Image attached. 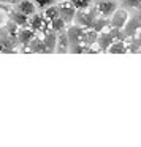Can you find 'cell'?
Masks as SVG:
<instances>
[{"label":"cell","instance_id":"cell-2","mask_svg":"<svg viewBox=\"0 0 141 147\" xmlns=\"http://www.w3.org/2000/svg\"><path fill=\"white\" fill-rule=\"evenodd\" d=\"M128 11L125 10V8H119L114 11V13L109 16V26H111V29H124V26L127 24L128 21Z\"/></svg>","mask_w":141,"mask_h":147},{"label":"cell","instance_id":"cell-17","mask_svg":"<svg viewBox=\"0 0 141 147\" xmlns=\"http://www.w3.org/2000/svg\"><path fill=\"white\" fill-rule=\"evenodd\" d=\"M68 2H70L76 10H86V8H89L90 3H92V0H68Z\"/></svg>","mask_w":141,"mask_h":147},{"label":"cell","instance_id":"cell-4","mask_svg":"<svg viewBox=\"0 0 141 147\" xmlns=\"http://www.w3.org/2000/svg\"><path fill=\"white\" fill-rule=\"evenodd\" d=\"M116 10H117V2H116V0H100L98 5H97L98 14L102 18H106V19H109V16H111Z\"/></svg>","mask_w":141,"mask_h":147},{"label":"cell","instance_id":"cell-9","mask_svg":"<svg viewBox=\"0 0 141 147\" xmlns=\"http://www.w3.org/2000/svg\"><path fill=\"white\" fill-rule=\"evenodd\" d=\"M43 43H45L48 52H54L56 51V46H57V32L49 29V32H46L45 38H43Z\"/></svg>","mask_w":141,"mask_h":147},{"label":"cell","instance_id":"cell-21","mask_svg":"<svg viewBox=\"0 0 141 147\" xmlns=\"http://www.w3.org/2000/svg\"><path fill=\"white\" fill-rule=\"evenodd\" d=\"M59 2H65V0H59Z\"/></svg>","mask_w":141,"mask_h":147},{"label":"cell","instance_id":"cell-19","mask_svg":"<svg viewBox=\"0 0 141 147\" xmlns=\"http://www.w3.org/2000/svg\"><path fill=\"white\" fill-rule=\"evenodd\" d=\"M122 3L127 8H138V5L141 3V0H122Z\"/></svg>","mask_w":141,"mask_h":147},{"label":"cell","instance_id":"cell-14","mask_svg":"<svg viewBox=\"0 0 141 147\" xmlns=\"http://www.w3.org/2000/svg\"><path fill=\"white\" fill-rule=\"evenodd\" d=\"M27 48H29L32 52H48V49H46V46H45V43H43V40H38L37 36L29 43V45H27Z\"/></svg>","mask_w":141,"mask_h":147},{"label":"cell","instance_id":"cell-16","mask_svg":"<svg viewBox=\"0 0 141 147\" xmlns=\"http://www.w3.org/2000/svg\"><path fill=\"white\" fill-rule=\"evenodd\" d=\"M65 26H67V24H65V21L62 19L60 16L51 21V30H54V32H57V33L62 32V30H65Z\"/></svg>","mask_w":141,"mask_h":147},{"label":"cell","instance_id":"cell-18","mask_svg":"<svg viewBox=\"0 0 141 147\" xmlns=\"http://www.w3.org/2000/svg\"><path fill=\"white\" fill-rule=\"evenodd\" d=\"M33 3H35L37 8H40V10H45V8H48L49 5L54 3V0H33Z\"/></svg>","mask_w":141,"mask_h":147},{"label":"cell","instance_id":"cell-6","mask_svg":"<svg viewBox=\"0 0 141 147\" xmlns=\"http://www.w3.org/2000/svg\"><path fill=\"white\" fill-rule=\"evenodd\" d=\"M46 18L45 16H40V14H37V13H33L32 16H30V19H29V26H30V29L33 30V32H37V30H46Z\"/></svg>","mask_w":141,"mask_h":147},{"label":"cell","instance_id":"cell-7","mask_svg":"<svg viewBox=\"0 0 141 147\" xmlns=\"http://www.w3.org/2000/svg\"><path fill=\"white\" fill-rule=\"evenodd\" d=\"M114 41L111 32H100L98 36H97V46L100 48V51H108V48L111 46V43Z\"/></svg>","mask_w":141,"mask_h":147},{"label":"cell","instance_id":"cell-3","mask_svg":"<svg viewBox=\"0 0 141 147\" xmlns=\"http://www.w3.org/2000/svg\"><path fill=\"white\" fill-rule=\"evenodd\" d=\"M75 14H76V8H75L68 0L60 2V5H59V16L65 21V24H71V22H73V21H75Z\"/></svg>","mask_w":141,"mask_h":147},{"label":"cell","instance_id":"cell-8","mask_svg":"<svg viewBox=\"0 0 141 147\" xmlns=\"http://www.w3.org/2000/svg\"><path fill=\"white\" fill-rule=\"evenodd\" d=\"M16 11L19 13H24L26 16H32L33 13H37V7L32 0H21L16 7Z\"/></svg>","mask_w":141,"mask_h":147},{"label":"cell","instance_id":"cell-15","mask_svg":"<svg viewBox=\"0 0 141 147\" xmlns=\"http://www.w3.org/2000/svg\"><path fill=\"white\" fill-rule=\"evenodd\" d=\"M45 18L51 22L52 19H56V18H59V7L57 5H49L48 8H45Z\"/></svg>","mask_w":141,"mask_h":147},{"label":"cell","instance_id":"cell-11","mask_svg":"<svg viewBox=\"0 0 141 147\" xmlns=\"http://www.w3.org/2000/svg\"><path fill=\"white\" fill-rule=\"evenodd\" d=\"M10 18H11V21H13L14 24H16L18 27H27L29 26V16H26L24 13H19V11H14V13H11L10 14Z\"/></svg>","mask_w":141,"mask_h":147},{"label":"cell","instance_id":"cell-20","mask_svg":"<svg viewBox=\"0 0 141 147\" xmlns=\"http://www.w3.org/2000/svg\"><path fill=\"white\" fill-rule=\"evenodd\" d=\"M136 38H138V41H140V45H141V29H140V32H138Z\"/></svg>","mask_w":141,"mask_h":147},{"label":"cell","instance_id":"cell-5","mask_svg":"<svg viewBox=\"0 0 141 147\" xmlns=\"http://www.w3.org/2000/svg\"><path fill=\"white\" fill-rule=\"evenodd\" d=\"M141 29V21L138 19V18H128L127 24L124 26V33L127 38H132V36H136L138 32H140Z\"/></svg>","mask_w":141,"mask_h":147},{"label":"cell","instance_id":"cell-10","mask_svg":"<svg viewBox=\"0 0 141 147\" xmlns=\"http://www.w3.org/2000/svg\"><path fill=\"white\" fill-rule=\"evenodd\" d=\"M33 38H35V32H33L32 29H26V27H22V29L18 32V40H19L24 46H27Z\"/></svg>","mask_w":141,"mask_h":147},{"label":"cell","instance_id":"cell-12","mask_svg":"<svg viewBox=\"0 0 141 147\" xmlns=\"http://www.w3.org/2000/svg\"><path fill=\"white\" fill-rule=\"evenodd\" d=\"M108 52H111V54H125L127 52V45L122 40H114L111 43V46L108 48Z\"/></svg>","mask_w":141,"mask_h":147},{"label":"cell","instance_id":"cell-1","mask_svg":"<svg viewBox=\"0 0 141 147\" xmlns=\"http://www.w3.org/2000/svg\"><path fill=\"white\" fill-rule=\"evenodd\" d=\"M87 10H89V8H86V10H76L73 22H76V26H81V27H84V29H92L95 16H94L92 11H87Z\"/></svg>","mask_w":141,"mask_h":147},{"label":"cell","instance_id":"cell-13","mask_svg":"<svg viewBox=\"0 0 141 147\" xmlns=\"http://www.w3.org/2000/svg\"><path fill=\"white\" fill-rule=\"evenodd\" d=\"M57 52H67L68 51V38H67V32L62 30L60 35L57 36V46H56Z\"/></svg>","mask_w":141,"mask_h":147}]
</instances>
